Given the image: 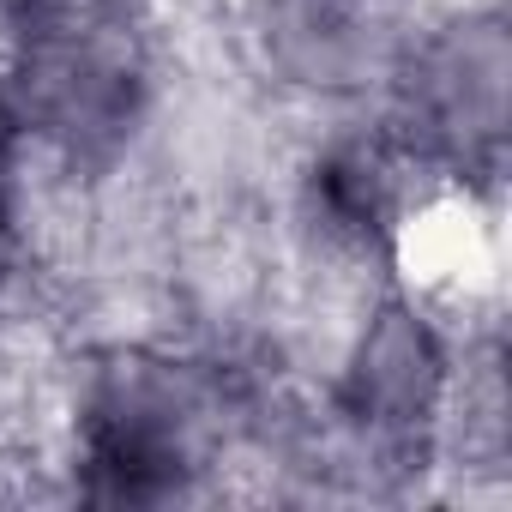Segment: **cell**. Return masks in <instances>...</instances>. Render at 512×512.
I'll list each match as a JSON object with an SVG mask.
<instances>
[{
  "label": "cell",
  "instance_id": "6da1fadb",
  "mask_svg": "<svg viewBox=\"0 0 512 512\" xmlns=\"http://www.w3.org/2000/svg\"><path fill=\"white\" fill-rule=\"evenodd\" d=\"M247 416L253 398L223 356L115 338L73 368V488L97 506H169L223 464Z\"/></svg>",
  "mask_w": 512,
  "mask_h": 512
},
{
  "label": "cell",
  "instance_id": "7a4b0ae2",
  "mask_svg": "<svg viewBox=\"0 0 512 512\" xmlns=\"http://www.w3.org/2000/svg\"><path fill=\"white\" fill-rule=\"evenodd\" d=\"M0 97L67 181H103L139 145L157 103V43L139 0H13L0 31Z\"/></svg>",
  "mask_w": 512,
  "mask_h": 512
},
{
  "label": "cell",
  "instance_id": "3957f363",
  "mask_svg": "<svg viewBox=\"0 0 512 512\" xmlns=\"http://www.w3.org/2000/svg\"><path fill=\"white\" fill-rule=\"evenodd\" d=\"M458 368L464 362L440 308L404 284H380L350 320L326 386V434L338 464H362L374 476L428 470L446 446Z\"/></svg>",
  "mask_w": 512,
  "mask_h": 512
},
{
  "label": "cell",
  "instance_id": "277c9868",
  "mask_svg": "<svg viewBox=\"0 0 512 512\" xmlns=\"http://www.w3.org/2000/svg\"><path fill=\"white\" fill-rule=\"evenodd\" d=\"M512 109V37L488 0H464L434 19H416L386 91L380 121L392 139L446 187H494L506 163Z\"/></svg>",
  "mask_w": 512,
  "mask_h": 512
},
{
  "label": "cell",
  "instance_id": "5b68a950",
  "mask_svg": "<svg viewBox=\"0 0 512 512\" xmlns=\"http://www.w3.org/2000/svg\"><path fill=\"white\" fill-rule=\"evenodd\" d=\"M416 0H247V55L308 103H368L386 91Z\"/></svg>",
  "mask_w": 512,
  "mask_h": 512
}]
</instances>
